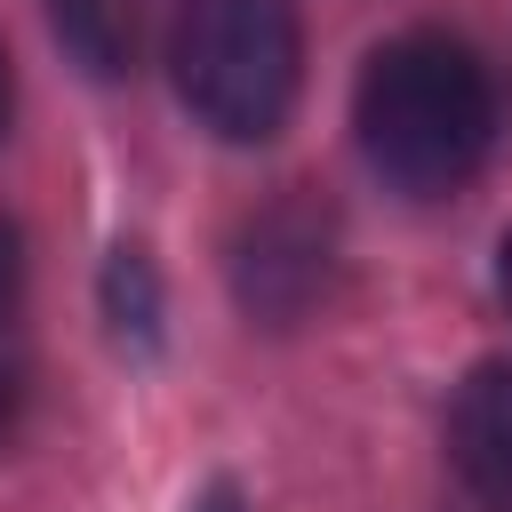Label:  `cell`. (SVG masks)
Returning a JSON list of instances; mask_svg holds the SVG:
<instances>
[{
	"label": "cell",
	"mask_w": 512,
	"mask_h": 512,
	"mask_svg": "<svg viewBox=\"0 0 512 512\" xmlns=\"http://www.w3.org/2000/svg\"><path fill=\"white\" fill-rule=\"evenodd\" d=\"M360 152L368 168L408 200H448L472 184L496 136V88L488 64L448 32H400L360 72Z\"/></svg>",
	"instance_id": "obj_1"
},
{
	"label": "cell",
	"mask_w": 512,
	"mask_h": 512,
	"mask_svg": "<svg viewBox=\"0 0 512 512\" xmlns=\"http://www.w3.org/2000/svg\"><path fill=\"white\" fill-rule=\"evenodd\" d=\"M176 96L224 144H264L296 112L304 32L288 0H184L168 32Z\"/></svg>",
	"instance_id": "obj_2"
},
{
	"label": "cell",
	"mask_w": 512,
	"mask_h": 512,
	"mask_svg": "<svg viewBox=\"0 0 512 512\" xmlns=\"http://www.w3.org/2000/svg\"><path fill=\"white\" fill-rule=\"evenodd\" d=\"M328 280H336V224H328L320 200L280 192V200H264L240 224V240H232V296H240L248 320L296 328L328 296Z\"/></svg>",
	"instance_id": "obj_3"
},
{
	"label": "cell",
	"mask_w": 512,
	"mask_h": 512,
	"mask_svg": "<svg viewBox=\"0 0 512 512\" xmlns=\"http://www.w3.org/2000/svg\"><path fill=\"white\" fill-rule=\"evenodd\" d=\"M448 464L488 504L512 512V360H480L448 400Z\"/></svg>",
	"instance_id": "obj_4"
},
{
	"label": "cell",
	"mask_w": 512,
	"mask_h": 512,
	"mask_svg": "<svg viewBox=\"0 0 512 512\" xmlns=\"http://www.w3.org/2000/svg\"><path fill=\"white\" fill-rule=\"evenodd\" d=\"M48 24H56V40L72 48V64H88L96 80L136 72V48H144V0H48Z\"/></svg>",
	"instance_id": "obj_5"
},
{
	"label": "cell",
	"mask_w": 512,
	"mask_h": 512,
	"mask_svg": "<svg viewBox=\"0 0 512 512\" xmlns=\"http://www.w3.org/2000/svg\"><path fill=\"white\" fill-rule=\"evenodd\" d=\"M16 424H24V360H16V344L0 336V448L16 440Z\"/></svg>",
	"instance_id": "obj_6"
},
{
	"label": "cell",
	"mask_w": 512,
	"mask_h": 512,
	"mask_svg": "<svg viewBox=\"0 0 512 512\" xmlns=\"http://www.w3.org/2000/svg\"><path fill=\"white\" fill-rule=\"evenodd\" d=\"M16 288H24V256H16V232L0 224V320L16 312Z\"/></svg>",
	"instance_id": "obj_7"
},
{
	"label": "cell",
	"mask_w": 512,
	"mask_h": 512,
	"mask_svg": "<svg viewBox=\"0 0 512 512\" xmlns=\"http://www.w3.org/2000/svg\"><path fill=\"white\" fill-rule=\"evenodd\" d=\"M496 296L512 304V232H504V248H496Z\"/></svg>",
	"instance_id": "obj_8"
},
{
	"label": "cell",
	"mask_w": 512,
	"mask_h": 512,
	"mask_svg": "<svg viewBox=\"0 0 512 512\" xmlns=\"http://www.w3.org/2000/svg\"><path fill=\"white\" fill-rule=\"evenodd\" d=\"M200 512H248V504H240L232 488H208V496H200Z\"/></svg>",
	"instance_id": "obj_9"
},
{
	"label": "cell",
	"mask_w": 512,
	"mask_h": 512,
	"mask_svg": "<svg viewBox=\"0 0 512 512\" xmlns=\"http://www.w3.org/2000/svg\"><path fill=\"white\" fill-rule=\"evenodd\" d=\"M0 128H8V56H0Z\"/></svg>",
	"instance_id": "obj_10"
}]
</instances>
